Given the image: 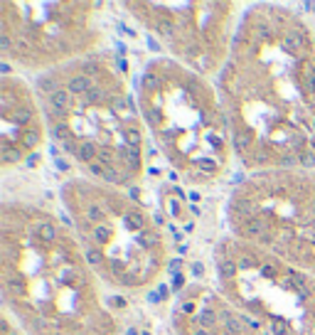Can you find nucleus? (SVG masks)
Here are the masks:
<instances>
[{
    "instance_id": "9b49d317",
    "label": "nucleus",
    "mask_w": 315,
    "mask_h": 335,
    "mask_svg": "<svg viewBox=\"0 0 315 335\" xmlns=\"http://www.w3.org/2000/svg\"><path fill=\"white\" fill-rule=\"evenodd\" d=\"M236 266H239V269H256V259L244 256V259H239V261H236Z\"/></svg>"
},
{
    "instance_id": "f257e3e1",
    "label": "nucleus",
    "mask_w": 315,
    "mask_h": 335,
    "mask_svg": "<svg viewBox=\"0 0 315 335\" xmlns=\"http://www.w3.org/2000/svg\"><path fill=\"white\" fill-rule=\"evenodd\" d=\"M67 89H69V94H79V96H84V94H89L91 89H94V82H91L89 77H84V74H74V77L67 82Z\"/></svg>"
},
{
    "instance_id": "4468645a",
    "label": "nucleus",
    "mask_w": 315,
    "mask_h": 335,
    "mask_svg": "<svg viewBox=\"0 0 315 335\" xmlns=\"http://www.w3.org/2000/svg\"><path fill=\"white\" fill-rule=\"evenodd\" d=\"M310 207H313V210H315V197H313V202H310Z\"/></svg>"
},
{
    "instance_id": "20e7f679",
    "label": "nucleus",
    "mask_w": 315,
    "mask_h": 335,
    "mask_svg": "<svg viewBox=\"0 0 315 335\" xmlns=\"http://www.w3.org/2000/svg\"><path fill=\"white\" fill-rule=\"evenodd\" d=\"M251 143H254V138H251V133L249 131H244V128H239L236 133H234V148L239 153H246L251 148Z\"/></svg>"
},
{
    "instance_id": "f03ea898",
    "label": "nucleus",
    "mask_w": 315,
    "mask_h": 335,
    "mask_svg": "<svg viewBox=\"0 0 315 335\" xmlns=\"http://www.w3.org/2000/svg\"><path fill=\"white\" fill-rule=\"evenodd\" d=\"M50 104H52V111H67L72 109V96H69V89H55L50 94Z\"/></svg>"
},
{
    "instance_id": "0eeeda50",
    "label": "nucleus",
    "mask_w": 315,
    "mask_h": 335,
    "mask_svg": "<svg viewBox=\"0 0 315 335\" xmlns=\"http://www.w3.org/2000/svg\"><path fill=\"white\" fill-rule=\"evenodd\" d=\"M197 323H200L202 328H217V315L209 308H204L200 315H197Z\"/></svg>"
},
{
    "instance_id": "ddd939ff",
    "label": "nucleus",
    "mask_w": 315,
    "mask_h": 335,
    "mask_svg": "<svg viewBox=\"0 0 315 335\" xmlns=\"http://www.w3.org/2000/svg\"><path fill=\"white\" fill-rule=\"evenodd\" d=\"M202 269H204V266H202L200 261H197V264H195V266H192V271H195V274H197V276L202 274Z\"/></svg>"
},
{
    "instance_id": "423d86ee",
    "label": "nucleus",
    "mask_w": 315,
    "mask_h": 335,
    "mask_svg": "<svg viewBox=\"0 0 315 335\" xmlns=\"http://www.w3.org/2000/svg\"><path fill=\"white\" fill-rule=\"evenodd\" d=\"M138 242H141V246L150 249V246H158V244H160V237H158V232H153V229H143L141 237H138Z\"/></svg>"
},
{
    "instance_id": "2eb2a0df",
    "label": "nucleus",
    "mask_w": 315,
    "mask_h": 335,
    "mask_svg": "<svg viewBox=\"0 0 315 335\" xmlns=\"http://www.w3.org/2000/svg\"><path fill=\"white\" fill-rule=\"evenodd\" d=\"M313 128H315V116H313Z\"/></svg>"
},
{
    "instance_id": "39448f33",
    "label": "nucleus",
    "mask_w": 315,
    "mask_h": 335,
    "mask_svg": "<svg viewBox=\"0 0 315 335\" xmlns=\"http://www.w3.org/2000/svg\"><path fill=\"white\" fill-rule=\"evenodd\" d=\"M40 141H42V133H40L37 128H30L28 133H25V138H23V151H32V148H37V146H40Z\"/></svg>"
},
{
    "instance_id": "f8f14e48",
    "label": "nucleus",
    "mask_w": 315,
    "mask_h": 335,
    "mask_svg": "<svg viewBox=\"0 0 315 335\" xmlns=\"http://www.w3.org/2000/svg\"><path fill=\"white\" fill-rule=\"evenodd\" d=\"M192 335H209V333H207V328H202L200 323H197V325H195V330H192Z\"/></svg>"
},
{
    "instance_id": "7ed1b4c3",
    "label": "nucleus",
    "mask_w": 315,
    "mask_h": 335,
    "mask_svg": "<svg viewBox=\"0 0 315 335\" xmlns=\"http://www.w3.org/2000/svg\"><path fill=\"white\" fill-rule=\"evenodd\" d=\"M99 155V148L94 146V143H89V141H82V143H77V153H74V158L77 160H82V163H94V158Z\"/></svg>"
},
{
    "instance_id": "1a4fd4ad",
    "label": "nucleus",
    "mask_w": 315,
    "mask_h": 335,
    "mask_svg": "<svg viewBox=\"0 0 315 335\" xmlns=\"http://www.w3.org/2000/svg\"><path fill=\"white\" fill-rule=\"evenodd\" d=\"M236 271H239L236 261H222V264H219V274L224 276V278H231V276H236Z\"/></svg>"
},
{
    "instance_id": "6e6552de",
    "label": "nucleus",
    "mask_w": 315,
    "mask_h": 335,
    "mask_svg": "<svg viewBox=\"0 0 315 335\" xmlns=\"http://www.w3.org/2000/svg\"><path fill=\"white\" fill-rule=\"evenodd\" d=\"M158 84H160V79H158V74L155 72H148L143 77V89L145 92H155L158 89Z\"/></svg>"
},
{
    "instance_id": "dca6fc26",
    "label": "nucleus",
    "mask_w": 315,
    "mask_h": 335,
    "mask_svg": "<svg viewBox=\"0 0 315 335\" xmlns=\"http://www.w3.org/2000/svg\"><path fill=\"white\" fill-rule=\"evenodd\" d=\"M77 335H86V333H77Z\"/></svg>"
},
{
    "instance_id": "9d476101",
    "label": "nucleus",
    "mask_w": 315,
    "mask_h": 335,
    "mask_svg": "<svg viewBox=\"0 0 315 335\" xmlns=\"http://www.w3.org/2000/svg\"><path fill=\"white\" fill-rule=\"evenodd\" d=\"M86 259L91 261V266H94V269H101V254H99L94 246H86Z\"/></svg>"
}]
</instances>
